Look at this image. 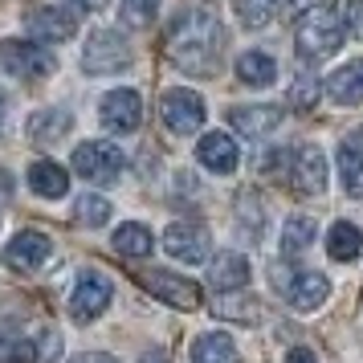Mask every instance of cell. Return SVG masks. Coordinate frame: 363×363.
<instances>
[{
    "label": "cell",
    "mask_w": 363,
    "mask_h": 363,
    "mask_svg": "<svg viewBox=\"0 0 363 363\" xmlns=\"http://www.w3.org/2000/svg\"><path fill=\"white\" fill-rule=\"evenodd\" d=\"M225 45H229V33L213 13H184L172 21L164 37L167 62L184 74H216Z\"/></svg>",
    "instance_id": "6da1fadb"
},
{
    "label": "cell",
    "mask_w": 363,
    "mask_h": 363,
    "mask_svg": "<svg viewBox=\"0 0 363 363\" xmlns=\"http://www.w3.org/2000/svg\"><path fill=\"white\" fill-rule=\"evenodd\" d=\"M0 69L9 78L33 82V78H45L53 69V53L33 37H9V41H0Z\"/></svg>",
    "instance_id": "7a4b0ae2"
},
{
    "label": "cell",
    "mask_w": 363,
    "mask_h": 363,
    "mask_svg": "<svg viewBox=\"0 0 363 363\" xmlns=\"http://www.w3.org/2000/svg\"><path fill=\"white\" fill-rule=\"evenodd\" d=\"M131 66V45L127 37L115 33V29H99V33L86 37V50H82V69L86 74H123Z\"/></svg>",
    "instance_id": "3957f363"
},
{
    "label": "cell",
    "mask_w": 363,
    "mask_h": 363,
    "mask_svg": "<svg viewBox=\"0 0 363 363\" xmlns=\"http://www.w3.org/2000/svg\"><path fill=\"white\" fill-rule=\"evenodd\" d=\"M74 172L82 176V180L90 184H111L123 176V151L115 147V143H106V139H90V143H78V151H74Z\"/></svg>",
    "instance_id": "277c9868"
},
{
    "label": "cell",
    "mask_w": 363,
    "mask_h": 363,
    "mask_svg": "<svg viewBox=\"0 0 363 363\" xmlns=\"http://www.w3.org/2000/svg\"><path fill=\"white\" fill-rule=\"evenodd\" d=\"M111 294H115L111 278H106L102 269H86L82 278H78V286H74V298H69L74 323H94V318L111 306Z\"/></svg>",
    "instance_id": "5b68a950"
},
{
    "label": "cell",
    "mask_w": 363,
    "mask_h": 363,
    "mask_svg": "<svg viewBox=\"0 0 363 363\" xmlns=\"http://www.w3.org/2000/svg\"><path fill=\"white\" fill-rule=\"evenodd\" d=\"M160 115H164L167 131L196 135L200 127H204V99H200L196 90H184V86H176V90H167V94H164V102H160Z\"/></svg>",
    "instance_id": "8992f818"
},
{
    "label": "cell",
    "mask_w": 363,
    "mask_h": 363,
    "mask_svg": "<svg viewBox=\"0 0 363 363\" xmlns=\"http://www.w3.org/2000/svg\"><path fill=\"white\" fill-rule=\"evenodd\" d=\"M139 281H143L155 298H164L167 306H176V311H200V306H204L200 286L192 278L167 274V269H147V274H139Z\"/></svg>",
    "instance_id": "52a82bcc"
},
{
    "label": "cell",
    "mask_w": 363,
    "mask_h": 363,
    "mask_svg": "<svg viewBox=\"0 0 363 363\" xmlns=\"http://www.w3.org/2000/svg\"><path fill=\"white\" fill-rule=\"evenodd\" d=\"M290 188L302 192V196H323L327 192V155H323V147L302 143L290 155Z\"/></svg>",
    "instance_id": "ba28073f"
},
{
    "label": "cell",
    "mask_w": 363,
    "mask_h": 363,
    "mask_svg": "<svg viewBox=\"0 0 363 363\" xmlns=\"http://www.w3.org/2000/svg\"><path fill=\"white\" fill-rule=\"evenodd\" d=\"M99 118H102V127L115 135L139 131V123H143V99H139V90H111L99 102Z\"/></svg>",
    "instance_id": "9c48e42d"
},
{
    "label": "cell",
    "mask_w": 363,
    "mask_h": 363,
    "mask_svg": "<svg viewBox=\"0 0 363 363\" xmlns=\"http://www.w3.org/2000/svg\"><path fill=\"white\" fill-rule=\"evenodd\" d=\"M29 33L33 41H69L74 29H78V9H62V4H37L29 9Z\"/></svg>",
    "instance_id": "30bf717a"
},
{
    "label": "cell",
    "mask_w": 363,
    "mask_h": 363,
    "mask_svg": "<svg viewBox=\"0 0 363 363\" xmlns=\"http://www.w3.org/2000/svg\"><path fill=\"white\" fill-rule=\"evenodd\" d=\"M164 249L176 257V262H188V265H200L208 262V229H200L192 220H176L164 229Z\"/></svg>",
    "instance_id": "8fae6325"
},
{
    "label": "cell",
    "mask_w": 363,
    "mask_h": 363,
    "mask_svg": "<svg viewBox=\"0 0 363 363\" xmlns=\"http://www.w3.org/2000/svg\"><path fill=\"white\" fill-rule=\"evenodd\" d=\"M50 237L37 229H25L17 233L9 245H4V265L13 269V274H33V269H41V265L50 262Z\"/></svg>",
    "instance_id": "7c38bea8"
},
{
    "label": "cell",
    "mask_w": 363,
    "mask_h": 363,
    "mask_svg": "<svg viewBox=\"0 0 363 363\" xmlns=\"http://www.w3.org/2000/svg\"><path fill=\"white\" fill-rule=\"evenodd\" d=\"M298 53L306 57V62H323V57H330V53H339V45H343V29L335 25V21H302V29H298Z\"/></svg>",
    "instance_id": "4fadbf2b"
},
{
    "label": "cell",
    "mask_w": 363,
    "mask_h": 363,
    "mask_svg": "<svg viewBox=\"0 0 363 363\" xmlns=\"http://www.w3.org/2000/svg\"><path fill=\"white\" fill-rule=\"evenodd\" d=\"M196 160L208 167V172H216V176H229V172H237V164H241V151H237V139H233V135L208 131V135H200Z\"/></svg>",
    "instance_id": "5bb4252c"
},
{
    "label": "cell",
    "mask_w": 363,
    "mask_h": 363,
    "mask_svg": "<svg viewBox=\"0 0 363 363\" xmlns=\"http://www.w3.org/2000/svg\"><path fill=\"white\" fill-rule=\"evenodd\" d=\"M286 298H290V306H294V311L311 314V311H318V306L330 298V281L323 278V274H314V269H302V274L290 278Z\"/></svg>",
    "instance_id": "9a60e30c"
},
{
    "label": "cell",
    "mask_w": 363,
    "mask_h": 363,
    "mask_svg": "<svg viewBox=\"0 0 363 363\" xmlns=\"http://www.w3.org/2000/svg\"><path fill=\"white\" fill-rule=\"evenodd\" d=\"M281 106H233L229 111V127L241 131L245 139H265L281 123Z\"/></svg>",
    "instance_id": "2e32d148"
},
{
    "label": "cell",
    "mask_w": 363,
    "mask_h": 363,
    "mask_svg": "<svg viewBox=\"0 0 363 363\" xmlns=\"http://www.w3.org/2000/svg\"><path fill=\"white\" fill-rule=\"evenodd\" d=\"M245 281H249V262L241 257V253L225 249V253H216L213 262H208V286H213V290H220V294L241 290Z\"/></svg>",
    "instance_id": "e0dca14e"
},
{
    "label": "cell",
    "mask_w": 363,
    "mask_h": 363,
    "mask_svg": "<svg viewBox=\"0 0 363 363\" xmlns=\"http://www.w3.org/2000/svg\"><path fill=\"white\" fill-rule=\"evenodd\" d=\"M339 176H343L347 196L363 200V127L339 143Z\"/></svg>",
    "instance_id": "ac0fdd59"
},
{
    "label": "cell",
    "mask_w": 363,
    "mask_h": 363,
    "mask_svg": "<svg viewBox=\"0 0 363 363\" xmlns=\"http://www.w3.org/2000/svg\"><path fill=\"white\" fill-rule=\"evenodd\" d=\"M323 90H327L335 102H343V106H359L363 102V57L351 62V66H339L327 82H323Z\"/></svg>",
    "instance_id": "d6986e66"
},
{
    "label": "cell",
    "mask_w": 363,
    "mask_h": 363,
    "mask_svg": "<svg viewBox=\"0 0 363 363\" xmlns=\"http://www.w3.org/2000/svg\"><path fill=\"white\" fill-rule=\"evenodd\" d=\"M29 188H33L37 196L57 200L69 192V172L62 164H53V160H33L29 164Z\"/></svg>",
    "instance_id": "ffe728a7"
},
{
    "label": "cell",
    "mask_w": 363,
    "mask_h": 363,
    "mask_svg": "<svg viewBox=\"0 0 363 363\" xmlns=\"http://www.w3.org/2000/svg\"><path fill=\"white\" fill-rule=\"evenodd\" d=\"M69 127H74V115L62 111V106H50V111L29 115V139L41 143V147H50V143H57L62 135H69Z\"/></svg>",
    "instance_id": "44dd1931"
},
{
    "label": "cell",
    "mask_w": 363,
    "mask_h": 363,
    "mask_svg": "<svg viewBox=\"0 0 363 363\" xmlns=\"http://www.w3.org/2000/svg\"><path fill=\"white\" fill-rule=\"evenodd\" d=\"M237 78L245 86H274L278 82V62L262 50H245L237 57Z\"/></svg>",
    "instance_id": "7402d4cb"
},
{
    "label": "cell",
    "mask_w": 363,
    "mask_h": 363,
    "mask_svg": "<svg viewBox=\"0 0 363 363\" xmlns=\"http://www.w3.org/2000/svg\"><path fill=\"white\" fill-rule=\"evenodd\" d=\"M327 253L335 262H355L363 253V233L351 225V220H335L327 233Z\"/></svg>",
    "instance_id": "603a6c76"
},
{
    "label": "cell",
    "mask_w": 363,
    "mask_h": 363,
    "mask_svg": "<svg viewBox=\"0 0 363 363\" xmlns=\"http://www.w3.org/2000/svg\"><path fill=\"white\" fill-rule=\"evenodd\" d=\"M115 249L123 257H151V249H155V237H151L147 225H139V220H127V225H118L115 229Z\"/></svg>",
    "instance_id": "cb8c5ba5"
},
{
    "label": "cell",
    "mask_w": 363,
    "mask_h": 363,
    "mask_svg": "<svg viewBox=\"0 0 363 363\" xmlns=\"http://www.w3.org/2000/svg\"><path fill=\"white\" fill-rule=\"evenodd\" d=\"M192 363H237V347H233L229 335L208 330L192 343Z\"/></svg>",
    "instance_id": "d4e9b609"
},
{
    "label": "cell",
    "mask_w": 363,
    "mask_h": 363,
    "mask_svg": "<svg viewBox=\"0 0 363 363\" xmlns=\"http://www.w3.org/2000/svg\"><path fill=\"white\" fill-rule=\"evenodd\" d=\"M314 237H318V225H314L311 216H290L286 229H281V253L298 257V253H306L314 245Z\"/></svg>",
    "instance_id": "484cf974"
},
{
    "label": "cell",
    "mask_w": 363,
    "mask_h": 363,
    "mask_svg": "<svg viewBox=\"0 0 363 363\" xmlns=\"http://www.w3.org/2000/svg\"><path fill=\"white\" fill-rule=\"evenodd\" d=\"M0 363H37L33 335H17V330L0 327Z\"/></svg>",
    "instance_id": "4316f807"
},
{
    "label": "cell",
    "mask_w": 363,
    "mask_h": 363,
    "mask_svg": "<svg viewBox=\"0 0 363 363\" xmlns=\"http://www.w3.org/2000/svg\"><path fill=\"white\" fill-rule=\"evenodd\" d=\"M74 220H78L82 229H102V225L111 220V200L94 196V192L78 196V204H74Z\"/></svg>",
    "instance_id": "83f0119b"
},
{
    "label": "cell",
    "mask_w": 363,
    "mask_h": 363,
    "mask_svg": "<svg viewBox=\"0 0 363 363\" xmlns=\"http://www.w3.org/2000/svg\"><path fill=\"white\" fill-rule=\"evenodd\" d=\"M233 9H237V21L245 25V29H265L269 21H274V0H233Z\"/></svg>",
    "instance_id": "f1b7e54d"
},
{
    "label": "cell",
    "mask_w": 363,
    "mask_h": 363,
    "mask_svg": "<svg viewBox=\"0 0 363 363\" xmlns=\"http://www.w3.org/2000/svg\"><path fill=\"white\" fill-rule=\"evenodd\" d=\"M330 9H335V0H290V4H286V17L302 25V21L327 17Z\"/></svg>",
    "instance_id": "f546056e"
},
{
    "label": "cell",
    "mask_w": 363,
    "mask_h": 363,
    "mask_svg": "<svg viewBox=\"0 0 363 363\" xmlns=\"http://www.w3.org/2000/svg\"><path fill=\"white\" fill-rule=\"evenodd\" d=\"M160 13V0H123V21L127 25H151Z\"/></svg>",
    "instance_id": "4dcf8cb0"
},
{
    "label": "cell",
    "mask_w": 363,
    "mask_h": 363,
    "mask_svg": "<svg viewBox=\"0 0 363 363\" xmlns=\"http://www.w3.org/2000/svg\"><path fill=\"white\" fill-rule=\"evenodd\" d=\"M33 347H37V363H53L57 359V351H62V343H57L53 330H41V335L33 339Z\"/></svg>",
    "instance_id": "1f68e13d"
},
{
    "label": "cell",
    "mask_w": 363,
    "mask_h": 363,
    "mask_svg": "<svg viewBox=\"0 0 363 363\" xmlns=\"http://www.w3.org/2000/svg\"><path fill=\"white\" fill-rule=\"evenodd\" d=\"M347 21H351V29H355V37H363V0H355V4L347 9Z\"/></svg>",
    "instance_id": "d6a6232c"
},
{
    "label": "cell",
    "mask_w": 363,
    "mask_h": 363,
    "mask_svg": "<svg viewBox=\"0 0 363 363\" xmlns=\"http://www.w3.org/2000/svg\"><path fill=\"white\" fill-rule=\"evenodd\" d=\"M74 363H118L115 355H106V351H86V355H78Z\"/></svg>",
    "instance_id": "836d02e7"
},
{
    "label": "cell",
    "mask_w": 363,
    "mask_h": 363,
    "mask_svg": "<svg viewBox=\"0 0 363 363\" xmlns=\"http://www.w3.org/2000/svg\"><path fill=\"white\" fill-rule=\"evenodd\" d=\"M286 363H314V351H306V347H294V351L286 355Z\"/></svg>",
    "instance_id": "e575fe53"
},
{
    "label": "cell",
    "mask_w": 363,
    "mask_h": 363,
    "mask_svg": "<svg viewBox=\"0 0 363 363\" xmlns=\"http://www.w3.org/2000/svg\"><path fill=\"white\" fill-rule=\"evenodd\" d=\"M139 363H172V355H167V351H147Z\"/></svg>",
    "instance_id": "d590c367"
},
{
    "label": "cell",
    "mask_w": 363,
    "mask_h": 363,
    "mask_svg": "<svg viewBox=\"0 0 363 363\" xmlns=\"http://www.w3.org/2000/svg\"><path fill=\"white\" fill-rule=\"evenodd\" d=\"M13 192V180H9V172H0V196H9Z\"/></svg>",
    "instance_id": "8d00e7d4"
},
{
    "label": "cell",
    "mask_w": 363,
    "mask_h": 363,
    "mask_svg": "<svg viewBox=\"0 0 363 363\" xmlns=\"http://www.w3.org/2000/svg\"><path fill=\"white\" fill-rule=\"evenodd\" d=\"M82 4H90V9H102V4H106V0H82Z\"/></svg>",
    "instance_id": "74e56055"
},
{
    "label": "cell",
    "mask_w": 363,
    "mask_h": 363,
    "mask_svg": "<svg viewBox=\"0 0 363 363\" xmlns=\"http://www.w3.org/2000/svg\"><path fill=\"white\" fill-rule=\"evenodd\" d=\"M0 106H4V94H0Z\"/></svg>",
    "instance_id": "f35d334b"
}]
</instances>
